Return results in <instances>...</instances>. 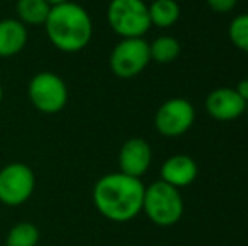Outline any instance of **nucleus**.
Listing matches in <instances>:
<instances>
[{
  "label": "nucleus",
  "mask_w": 248,
  "mask_h": 246,
  "mask_svg": "<svg viewBox=\"0 0 248 246\" xmlns=\"http://www.w3.org/2000/svg\"><path fill=\"white\" fill-rule=\"evenodd\" d=\"M145 186L140 179L111 172L96 181L93 204L103 217L113 223H128L142 213Z\"/></svg>",
  "instance_id": "f257e3e1"
},
{
  "label": "nucleus",
  "mask_w": 248,
  "mask_h": 246,
  "mask_svg": "<svg viewBox=\"0 0 248 246\" xmlns=\"http://www.w3.org/2000/svg\"><path fill=\"white\" fill-rule=\"evenodd\" d=\"M44 27L51 44L62 53H78L85 49L93 36L90 14L85 7L71 0L52 5Z\"/></svg>",
  "instance_id": "f03ea898"
},
{
  "label": "nucleus",
  "mask_w": 248,
  "mask_h": 246,
  "mask_svg": "<svg viewBox=\"0 0 248 246\" xmlns=\"http://www.w3.org/2000/svg\"><path fill=\"white\" fill-rule=\"evenodd\" d=\"M142 211L155 226H174L184 214V201L179 189L164 181L145 187Z\"/></svg>",
  "instance_id": "7ed1b4c3"
},
{
  "label": "nucleus",
  "mask_w": 248,
  "mask_h": 246,
  "mask_svg": "<svg viewBox=\"0 0 248 246\" xmlns=\"http://www.w3.org/2000/svg\"><path fill=\"white\" fill-rule=\"evenodd\" d=\"M107 19L113 32L124 39L144 37L152 26L149 5L144 0H111L108 3Z\"/></svg>",
  "instance_id": "20e7f679"
},
{
  "label": "nucleus",
  "mask_w": 248,
  "mask_h": 246,
  "mask_svg": "<svg viewBox=\"0 0 248 246\" xmlns=\"http://www.w3.org/2000/svg\"><path fill=\"white\" fill-rule=\"evenodd\" d=\"M27 96L37 112L54 115L66 106L69 93L61 76L51 71H43L31 79Z\"/></svg>",
  "instance_id": "39448f33"
},
{
  "label": "nucleus",
  "mask_w": 248,
  "mask_h": 246,
  "mask_svg": "<svg viewBox=\"0 0 248 246\" xmlns=\"http://www.w3.org/2000/svg\"><path fill=\"white\" fill-rule=\"evenodd\" d=\"M36 189L32 169L22 162H14L0 169V203L16 207L27 203Z\"/></svg>",
  "instance_id": "423d86ee"
},
{
  "label": "nucleus",
  "mask_w": 248,
  "mask_h": 246,
  "mask_svg": "<svg viewBox=\"0 0 248 246\" xmlns=\"http://www.w3.org/2000/svg\"><path fill=\"white\" fill-rule=\"evenodd\" d=\"M150 61L149 43L142 37L122 39L110 54V69L122 79L134 78L147 68Z\"/></svg>",
  "instance_id": "0eeeda50"
},
{
  "label": "nucleus",
  "mask_w": 248,
  "mask_h": 246,
  "mask_svg": "<svg viewBox=\"0 0 248 246\" xmlns=\"http://www.w3.org/2000/svg\"><path fill=\"white\" fill-rule=\"evenodd\" d=\"M194 106L184 98H170L155 113V128L162 137L176 138L184 135L194 123Z\"/></svg>",
  "instance_id": "6e6552de"
},
{
  "label": "nucleus",
  "mask_w": 248,
  "mask_h": 246,
  "mask_svg": "<svg viewBox=\"0 0 248 246\" xmlns=\"http://www.w3.org/2000/svg\"><path fill=\"white\" fill-rule=\"evenodd\" d=\"M204 106L211 118L218 122H233L245 113L247 101L235 88H218L206 96Z\"/></svg>",
  "instance_id": "1a4fd4ad"
},
{
  "label": "nucleus",
  "mask_w": 248,
  "mask_h": 246,
  "mask_svg": "<svg viewBox=\"0 0 248 246\" xmlns=\"http://www.w3.org/2000/svg\"><path fill=\"white\" fill-rule=\"evenodd\" d=\"M152 162V150L144 138H130L122 145L118 152L120 172L130 177L140 179L149 171Z\"/></svg>",
  "instance_id": "9d476101"
},
{
  "label": "nucleus",
  "mask_w": 248,
  "mask_h": 246,
  "mask_svg": "<svg viewBox=\"0 0 248 246\" xmlns=\"http://www.w3.org/2000/svg\"><path fill=\"white\" fill-rule=\"evenodd\" d=\"M198 177V164L193 157L184 154H177L166 159L160 167V181L177 187L191 186Z\"/></svg>",
  "instance_id": "9b49d317"
},
{
  "label": "nucleus",
  "mask_w": 248,
  "mask_h": 246,
  "mask_svg": "<svg viewBox=\"0 0 248 246\" xmlns=\"http://www.w3.org/2000/svg\"><path fill=\"white\" fill-rule=\"evenodd\" d=\"M27 44V27L17 19L0 20V58L19 54Z\"/></svg>",
  "instance_id": "f8f14e48"
},
{
  "label": "nucleus",
  "mask_w": 248,
  "mask_h": 246,
  "mask_svg": "<svg viewBox=\"0 0 248 246\" xmlns=\"http://www.w3.org/2000/svg\"><path fill=\"white\" fill-rule=\"evenodd\" d=\"M51 3L47 0H17V17L24 26H44L49 17Z\"/></svg>",
  "instance_id": "ddd939ff"
},
{
  "label": "nucleus",
  "mask_w": 248,
  "mask_h": 246,
  "mask_svg": "<svg viewBox=\"0 0 248 246\" xmlns=\"http://www.w3.org/2000/svg\"><path fill=\"white\" fill-rule=\"evenodd\" d=\"M181 7L176 0H154L149 5V17L150 24L160 29L174 26L179 20Z\"/></svg>",
  "instance_id": "4468645a"
},
{
  "label": "nucleus",
  "mask_w": 248,
  "mask_h": 246,
  "mask_svg": "<svg viewBox=\"0 0 248 246\" xmlns=\"http://www.w3.org/2000/svg\"><path fill=\"white\" fill-rule=\"evenodd\" d=\"M41 240L39 228L29 221L14 224L5 238V246H37Z\"/></svg>",
  "instance_id": "2eb2a0df"
},
{
  "label": "nucleus",
  "mask_w": 248,
  "mask_h": 246,
  "mask_svg": "<svg viewBox=\"0 0 248 246\" xmlns=\"http://www.w3.org/2000/svg\"><path fill=\"white\" fill-rule=\"evenodd\" d=\"M149 49H150V59L160 62V64H166V62H172L179 56L181 44L172 36H160L152 44H149Z\"/></svg>",
  "instance_id": "dca6fc26"
},
{
  "label": "nucleus",
  "mask_w": 248,
  "mask_h": 246,
  "mask_svg": "<svg viewBox=\"0 0 248 246\" xmlns=\"http://www.w3.org/2000/svg\"><path fill=\"white\" fill-rule=\"evenodd\" d=\"M228 36L233 46L248 54V14H240L230 22Z\"/></svg>",
  "instance_id": "f3484780"
},
{
  "label": "nucleus",
  "mask_w": 248,
  "mask_h": 246,
  "mask_svg": "<svg viewBox=\"0 0 248 246\" xmlns=\"http://www.w3.org/2000/svg\"><path fill=\"white\" fill-rule=\"evenodd\" d=\"M236 2H238V0H206L208 7L216 14L232 12V10L236 7Z\"/></svg>",
  "instance_id": "a211bd4d"
},
{
  "label": "nucleus",
  "mask_w": 248,
  "mask_h": 246,
  "mask_svg": "<svg viewBox=\"0 0 248 246\" xmlns=\"http://www.w3.org/2000/svg\"><path fill=\"white\" fill-rule=\"evenodd\" d=\"M236 93L242 96L245 101H248V79H242V81L236 85Z\"/></svg>",
  "instance_id": "6ab92c4d"
},
{
  "label": "nucleus",
  "mask_w": 248,
  "mask_h": 246,
  "mask_svg": "<svg viewBox=\"0 0 248 246\" xmlns=\"http://www.w3.org/2000/svg\"><path fill=\"white\" fill-rule=\"evenodd\" d=\"M51 5H59V3H64V2H69V0H47Z\"/></svg>",
  "instance_id": "aec40b11"
},
{
  "label": "nucleus",
  "mask_w": 248,
  "mask_h": 246,
  "mask_svg": "<svg viewBox=\"0 0 248 246\" xmlns=\"http://www.w3.org/2000/svg\"><path fill=\"white\" fill-rule=\"evenodd\" d=\"M2 100H3V88H2V85H0V103H2Z\"/></svg>",
  "instance_id": "412c9836"
},
{
  "label": "nucleus",
  "mask_w": 248,
  "mask_h": 246,
  "mask_svg": "<svg viewBox=\"0 0 248 246\" xmlns=\"http://www.w3.org/2000/svg\"><path fill=\"white\" fill-rule=\"evenodd\" d=\"M245 112L248 113V101H247V110H245Z\"/></svg>",
  "instance_id": "4be33fe9"
}]
</instances>
